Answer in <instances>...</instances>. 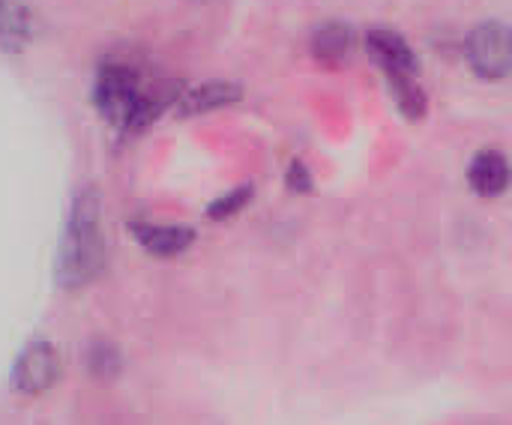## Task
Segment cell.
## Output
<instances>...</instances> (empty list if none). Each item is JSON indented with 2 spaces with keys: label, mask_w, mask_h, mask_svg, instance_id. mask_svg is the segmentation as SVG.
Wrapping results in <instances>:
<instances>
[{
  "label": "cell",
  "mask_w": 512,
  "mask_h": 425,
  "mask_svg": "<svg viewBox=\"0 0 512 425\" xmlns=\"http://www.w3.org/2000/svg\"><path fill=\"white\" fill-rule=\"evenodd\" d=\"M177 96L180 84L162 81L159 87H147L129 60H105L93 81L96 111L123 132L147 129L171 102H177Z\"/></svg>",
  "instance_id": "obj_1"
},
{
  "label": "cell",
  "mask_w": 512,
  "mask_h": 425,
  "mask_svg": "<svg viewBox=\"0 0 512 425\" xmlns=\"http://www.w3.org/2000/svg\"><path fill=\"white\" fill-rule=\"evenodd\" d=\"M108 264V237L102 231V201L93 186H84L72 195L69 216L63 225L54 282L63 291H84L99 279Z\"/></svg>",
  "instance_id": "obj_2"
},
{
  "label": "cell",
  "mask_w": 512,
  "mask_h": 425,
  "mask_svg": "<svg viewBox=\"0 0 512 425\" xmlns=\"http://www.w3.org/2000/svg\"><path fill=\"white\" fill-rule=\"evenodd\" d=\"M60 369H63V360H60L57 345H51L48 339H30L12 363L9 384L21 396H42L57 384Z\"/></svg>",
  "instance_id": "obj_3"
},
{
  "label": "cell",
  "mask_w": 512,
  "mask_h": 425,
  "mask_svg": "<svg viewBox=\"0 0 512 425\" xmlns=\"http://www.w3.org/2000/svg\"><path fill=\"white\" fill-rule=\"evenodd\" d=\"M510 45V27L504 21H483L471 30V36L465 42V57L480 78L501 81L510 75Z\"/></svg>",
  "instance_id": "obj_4"
},
{
  "label": "cell",
  "mask_w": 512,
  "mask_h": 425,
  "mask_svg": "<svg viewBox=\"0 0 512 425\" xmlns=\"http://www.w3.org/2000/svg\"><path fill=\"white\" fill-rule=\"evenodd\" d=\"M366 51L384 75H420V57L399 30L372 27L366 33Z\"/></svg>",
  "instance_id": "obj_5"
},
{
  "label": "cell",
  "mask_w": 512,
  "mask_h": 425,
  "mask_svg": "<svg viewBox=\"0 0 512 425\" xmlns=\"http://www.w3.org/2000/svg\"><path fill=\"white\" fill-rule=\"evenodd\" d=\"M135 243L156 255V258H174L183 255L195 243V228L189 225H156V222H132L129 225Z\"/></svg>",
  "instance_id": "obj_6"
},
{
  "label": "cell",
  "mask_w": 512,
  "mask_h": 425,
  "mask_svg": "<svg viewBox=\"0 0 512 425\" xmlns=\"http://www.w3.org/2000/svg\"><path fill=\"white\" fill-rule=\"evenodd\" d=\"M243 99V87L234 84V81H204L186 93L177 96L174 102V114L177 117H198V114H210L216 108H225V105H234Z\"/></svg>",
  "instance_id": "obj_7"
},
{
  "label": "cell",
  "mask_w": 512,
  "mask_h": 425,
  "mask_svg": "<svg viewBox=\"0 0 512 425\" xmlns=\"http://www.w3.org/2000/svg\"><path fill=\"white\" fill-rule=\"evenodd\" d=\"M468 183L480 198H498L510 186V162L501 150H480L471 159Z\"/></svg>",
  "instance_id": "obj_8"
},
{
  "label": "cell",
  "mask_w": 512,
  "mask_h": 425,
  "mask_svg": "<svg viewBox=\"0 0 512 425\" xmlns=\"http://www.w3.org/2000/svg\"><path fill=\"white\" fill-rule=\"evenodd\" d=\"M312 54L327 63V66H336L342 60H348L351 48H354V30L351 24L345 21H324L312 30Z\"/></svg>",
  "instance_id": "obj_9"
},
{
  "label": "cell",
  "mask_w": 512,
  "mask_h": 425,
  "mask_svg": "<svg viewBox=\"0 0 512 425\" xmlns=\"http://www.w3.org/2000/svg\"><path fill=\"white\" fill-rule=\"evenodd\" d=\"M33 39V12L21 0H0V51H21Z\"/></svg>",
  "instance_id": "obj_10"
},
{
  "label": "cell",
  "mask_w": 512,
  "mask_h": 425,
  "mask_svg": "<svg viewBox=\"0 0 512 425\" xmlns=\"http://www.w3.org/2000/svg\"><path fill=\"white\" fill-rule=\"evenodd\" d=\"M84 366H87V372L96 381L111 384L123 372V354H120V348L111 339H93L84 348Z\"/></svg>",
  "instance_id": "obj_11"
},
{
  "label": "cell",
  "mask_w": 512,
  "mask_h": 425,
  "mask_svg": "<svg viewBox=\"0 0 512 425\" xmlns=\"http://www.w3.org/2000/svg\"><path fill=\"white\" fill-rule=\"evenodd\" d=\"M387 84H390V93L399 105V111L408 117V120H423L426 111H429V96L426 90L420 87L417 75H384Z\"/></svg>",
  "instance_id": "obj_12"
},
{
  "label": "cell",
  "mask_w": 512,
  "mask_h": 425,
  "mask_svg": "<svg viewBox=\"0 0 512 425\" xmlns=\"http://www.w3.org/2000/svg\"><path fill=\"white\" fill-rule=\"evenodd\" d=\"M252 195H255V189H252L249 183H243V186H237V189H228L225 195H219V198H213V201L207 204V219L225 222V219L237 216V213L252 201Z\"/></svg>",
  "instance_id": "obj_13"
},
{
  "label": "cell",
  "mask_w": 512,
  "mask_h": 425,
  "mask_svg": "<svg viewBox=\"0 0 512 425\" xmlns=\"http://www.w3.org/2000/svg\"><path fill=\"white\" fill-rule=\"evenodd\" d=\"M285 186H288L291 192H297V195H309V192L315 189V180H312V174H309L306 162L294 159V162L288 165V174H285Z\"/></svg>",
  "instance_id": "obj_14"
}]
</instances>
